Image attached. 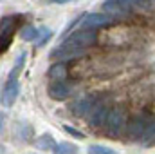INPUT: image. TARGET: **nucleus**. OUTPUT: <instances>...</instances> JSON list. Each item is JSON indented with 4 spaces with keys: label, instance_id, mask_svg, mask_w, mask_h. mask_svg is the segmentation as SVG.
Returning a JSON list of instances; mask_svg holds the SVG:
<instances>
[{
    "label": "nucleus",
    "instance_id": "nucleus-1",
    "mask_svg": "<svg viewBox=\"0 0 155 154\" xmlns=\"http://www.w3.org/2000/svg\"><path fill=\"white\" fill-rule=\"evenodd\" d=\"M22 20H24L22 15H7L0 20V54H4L11 47L13 37Z\"/></svg>",
    "mask_w": 155,
    "mask_h": 154
},
{
    "label": "nucleus",
    "instance_id": "nucleus-2",
    "mask_svg": "<svg viewBox=\"0 0 155 154\" xmlns=\"http://www.w3.org/2000/svg\"><path fill=\"white\" fill-rule=\"evenodd\" d=\"M97 42V35L94 29H78L76 33H72L67 40L61 42L60 47H65V49H81L85 51L87 47L94 45Z\"/></svg>",
    "mask_w": 155,
    "mask_h": 154
},
{
    "label": "nucleus",
    "instance_id": "nucleus-3",
    "mask_svg": "<svg viewBox=\"0 0 155 154\" xmlns=\"http://www.w3.org/2000/svg\"><path fill=\"white\" fill-rule=\"evenodd\" d=\"M124 127H126V114H124V111L121 107L110 109V113L107 116V121H105L107 134L112 136V138H117V136H121Z\"/></svg>",
    "mask_w": 155,
    "mask_h": 154
},
{
    "label": "nucleus",
    "instance_id": "nucleus-4",
    "mask_svg": "<svg viewBox=\"0 0 155 154\" xmlns=\"http://www.w3.org/2000/svg\"><path fill=\"white\" fill-rule=\"evenodd\" d=\"M112 24V16L105 13H88L81 18V29H99Z\"/></svg>",
    "mask_w": 155,
    "mask_h": 154
},
{
    "label": "nucleus",
    "instance_id": "nucleus-5",
    "mask_svg": "<svg viewBox=\"0 0 155 154\" xmlns=\"http://www.w3.org/2000/svg\"><path fill=\"white\" fill-rule=\"evenodd\" d=\"M148 121H150V120H148L146 116H137V118H134V120L126 125V138H128V142H137V140H141L143 134H144V131H146Z\"/></svg>",
    "mask_w": 155,
    "mask_h": 154
},
{
    "label": "nucleus",
    "instance_id": "nucleus-6",
    "mask_svg": "<svg viewBox=\"0 0 155 154\" xmlns=\"http://www.w3.org/2000/svg\"><path fill=\"white\" fill-rule=\"evenodd\" d=\"M108 113H110V109L107 107V103L101 102V100H97V102L94 103V107L90 109V113H88V123L94 125V127H101V125H105Z\"/></svg>",
    "mask_w": 155,
    "mask_h": 154
},
{
    "label": "nucleus",
    "instance_id": "nucleus-7",
    "mask_svg": "<svg viewBox=\"0 0 155 154\" xmlns=\"http://www.w3.org/2000/svg\"><path fill=\"white\" fill-rule=\"evenodd\" d=\"M18 94H20V83H18V80L7 78V82L4 85V91H2V103H4V107H13V103L16 102Z\"/></svg>",
    "mask_w": 155,
    "mask_h": 154
},
{
    "label": "nucleus",
    "instance_id": "nucleus-8",
    "mask_svg": "<svg viewBox=\"0 0 155 154\" xmlns=\"http://www.w3.org/2000/svg\"><path fill=\"white\" fill-rule=\"evenodd\" d=\"M103 9L108 13V16L112 15V16H117V18L126 16L130 13V7L126 5L124 0H105L103 2Z\"/></svg>",
    "mask_w": 155,
    "mask_h": 154
},
{
    "label": "nucleus",
    "instance_id": "nucleus-9",
    "mask_svg": "<svg viewBox=\"0 0 155 154\" xmlns=\"http://www.w3.org/2000/svg\"><path fill=\"white\" fill-rule=\"evenodd\" d=\"M96 102H97V100L92 98V96H83V98L76 100V102L71 105V111H72V114L74 116H85V114L90 113V109L94 107Z\"/></svg>",
    "mask_w": 155,
    "mask_h": 154
},
{
    "label": "nucleus",
    "instance_id": "nucleus-10",
    "mask_svg": "<svg viewBox=\"0 0 155 154\" xmlns=\"http://www.w3.org/2000/svg\"><path fill=\"white\" fill-rule=\"evenodd\" d=\"M71 91H72V87L69 83H65V82H54L47 89V93H49V96L52 100H63V98H67L71 94Z\"/></svg>",
    "mask_w": 155,
    "mask_h": 154
},
{
    "label": "nucleus",
    "instance_id": "nucleus-11",
    "mask_svg": "<svg viewBox=\"0 0 155 154\" xmlns=\"http://www.w3.org/2000/svg\"><path fill=\"white\" fill-rule=\"evenodd\" d=\"M47 75H49L51 80H54V82H63L67 78V67H65L63 62L61 64H54V65L49 67V73Z\"/></svg>",
    "mask_w": 155,
    "mask_h": 154
},
{
    "label": "nucleus",
    "instance_id": "nucleus-12",
    "mask_svg": "<svg viewBox=\"0 0 155 154\" xmlns=\"http://www.w3.org/2000/svg\"><path fill=\"white\" fill-rule=\"evenodd\" d=\"M25 58H27V53H25V51H20V54L16 56L15 65H13L11 73H9V78H11V80H18V75H20V73H22V69H24Z\"/></svg>",
    "mask_w": 155,
    "mask_h": 154
},
{
    "label": "nucleus",
    "instance_id": "nucleus-13",
    "mask_svg": "<svg viewBox=\"0 0 155 154\" xmlns=\"http://www.w3.org/2000/svg\"><path fill=\"white\" fill-rule=\"evenodd\" d=\"M141 140H143V145L144 147H150V145L155 143V120H150L148 121L146 131H144V134H143Z\"/></svg>",
    "mask_w": 155,
    "mask_h": 154
},
{
    "label": "nucleus",
    "instance_id": "nucleus-14",
    "mask_svg": "<svg viewBox=\"0 0 155 154\" xmlns=\"http://www.w3.org/2000/svg\"><path fill=\"white\" fill-rule=\"evenodd\" d=\"M35 145L41 149V151H49V149H54L56 143H54V138L51 134H41L38 140H35Z\"/></svg>",
    "mask_w": 155,
    "mask_h": 154
},
{
    "label": "nucleus",
    "instance_id": "nucleus-15",
    "mask_svg": "<svg viewBox=\"0 0 155 154\" xmlns=\"http://www.w3.org/2000/svg\"><path fill=\"white\" fill-rule=\"evenodd\" d=\"M52 154H78V147L71 142H61L52 149Z\"/></svg>",
    "mask_w": 155,
    "mask_h": 154
},
{
    "label": "nucleus",
    "instance_id": "nucleus-16",
    "mask_svg": "<svg viewBox=\"0 0 155 154\" xmlns=\"http://www.w3.org/2000/svg\"><path fill=\"white\" fill-rule=\"evenodd\" d=\"M130 9H141V11H150L152 9V0H124Z\"/></svg>",
    "mask_w": 155,
    "mask_h": 154
},
{
    "label": "nucleus",
    "instance_id": "nucleus-17",
    "mask_svg": "<svg viewBox=\"0 0 155 154\" xmlns=\"http://www.w3.org/2000/svg\"><path fill=\"white\" fill-rule=\"evenodd\" d=\"M20 37L25 40V42H35L38 38V29L33 27V26H25L22 31H20Z\"/></svg>",
    "mask_w": 155,
    "mask_h": 154
},
{
    "label": "nucleus",
    "instance_id": "nucleus-18",
    "mask_svg": "<svg viewBox=\"0 0 155 154\" xmlns=\"http://www.w3.org/2000/svg\"><path fill=\"white\" fill-rule=\"evenodd\" d=\"M87 152L88 154H117L114 149H110V147H103V145H90V147L87 149Z\"/></svg>",
    "mask_w": 155,
    "mask_h": 154
},
{
    "label": "nucleus",
    "instance_id": "nucleus-19",
    "mask_svg": "<svg viewBox=\"0 0 155 154\" xmlns=\"http://www.w3.org/2000/svg\"><path fill=\"white\" fill-rule=\"evenodd\" d=\"M51 35H52V33H51V29H47V27H43V29H41V31H38V38L35 40V45H43V44H45V42H47V40L51 38Z\"/></svg>",
    "mask_w": 155,
    "mask_h": 154
},
{
    "label": "nucleus",
    "instance_id": "nucleus-20",
    "mask_svg": "<svg viewBox=\"0 0 155 154\" xmlns=\"http://www.w3.org/2000/svg\"><path fill=\"white\" fill-rule=\"evenodd\" d=\"M63 129L71 134V136H74V138H79V140H85V132H81V131H78L74 127H71V125H63Z\"/></svg>",
    "mask_w": 155,
    "mask_h": 154
},
{
    "label": "nucleus",
    "instance_id": "nucleus-21",
    "mask_svg": "<svg viewBox=\"0 0 155 154\" xmlns=\"http://www.w3.org/2000/svg\"><path fill=\"white\" fill-rule=\"evenodd\" d=\"M2 127H4V114L0 113V131H2Z\"/></svg>",
    "mask_w": 155,
    "mask_h": 154
},
{
    "label": "nucleus",
    "instance_id": "nucleus-22",
    "mask_svg": "<svg viewBox=\"0 0 155 154\" xmlns=\"http://www.w3.org/2000/svg\"><path fill=\"white\" fill-rule=\"evenodd\" d=\"M52 2H56V4H67V2H71V0H52Z\"/></svg>",
    "mask_w": 155,
    "mask_h": 154
}]
</instances>
